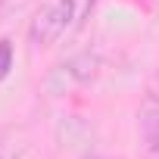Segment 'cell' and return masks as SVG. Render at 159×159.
Listing matches in <instances>:
<instances>
[{"mask_svg":"<svg viewBox=\"0 0 159 159\" xmlns=\"http://www.w3.org/2000/svg\"><path fill=\"white\" fill-rule=\"evenodd\" d=\"M78 3L81 0H53V3H47L28 25V44L34 50H47L53 47L72 25L75 13H78Z\"/></svg>","mask_w":159,"mask_h":159,"instance_id":"7a4b0ae2","label":"cell"},{"mask_svg":"<svg viewBox=\"0 0 159 159\" xmlns=\"http://www.w3.org/2000/svg\"><path fill=\"white\" fill-rule=\"evenodd\" d=\"M137 128H140V150L143 159H159V103L150 100L143 103L140 116H137Z\"/></svg>","mask_w":159,"mask_h":159,"instance_id":"3957f363","label":"cell"},{"mask_svg":"<svg viewBox=\"0 0 159 159\" xmlns=\"http://www.w3.org/2000/svg\"><path fill=\"white\" fill-rule=\"evenodd\" d=\"M100 66H103V59L97 50H78L50 69V75L44 78V91L50 97H66L78 88H84L88 81H94L100 75Z\"/></svg>","mask_w":159,"mask_h":159,"instance_id":"6da1fadb","label":"cell"},{"mask_svg":"<svg viewBox=\"0 0 159 159\" xmlns=\"http://www.w3.org/2000/svg\"><path fill=\"white\" fill-rule=\"evenodd\" d=\"M13 62H16V50H13V41H0V81L13 72Z\"/></svg>","mask_w":159,"mask_h":159,"instance_id":"277c9868","label":"cell"},{"mask_svg":"<svg viewBox=\"0 0 159 159\" xmlns=\"http://www.w3.org/2000/svg\"><path fill=\"white\" fill-rule=\"evenodd\" d=\"M22 156V147L16 143V137H10V131L0 134V159H19Z\"/></svg>","mask_w":159,"mask_h":159,"instance_id":"5b68a950","label":"cell"}]
</instances>
